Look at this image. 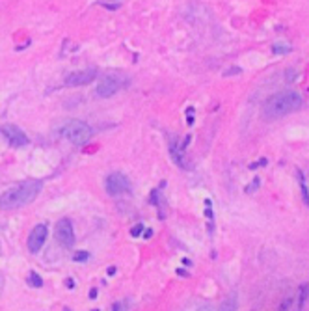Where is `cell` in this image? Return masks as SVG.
Returning <instances> with one entry per match:
<instances>
[{"label": "cell", "mask_w": 309, "mask_h": 311, "mask_svg": "<svg viewBox=\"0 0 309 311\" xmlns=\"http://www.w3.org/2000/svg\"><path fill=\"white\" fill-rule=\"evenodd\" d=\"M303 101L300 93L292 92V90H285V92L274 93V95H270V97L266 99L261 114H263L265 121H276V119H281V117L300 110Z\"/></svg>", "instance_id": "1"}, {"label": "cell", "mask_w": 309, "mask_h": 311, "mask_svg": "<svg viewBox=\"0 0 309 311\" xmlns=\"http://www.w3.org/2000/svg\"><path fill=\"white\" fill-rule=\"evenodd\" d=\"M41 181H25L19 183L0 196V205L2 207H21L26 203H32L41 192Z\"/></svg>", "instance_id": "2"}, {"label": "cell", "mask_w": 309, "mask_h": 311, "mask_svg": "<svg viewBox=\"0 0 309 311\" xmlns=\"http://www.w3.org/2000/svg\"><path fill=\"white\" fill-rule=\"evenodd\" d=\"M60 136L63 140L71 142V144H76V146H84L88 142L92 140L93 131L88 123L81 121V119H71L60 129Z\"/></svg>", "instance_id": "3"}, {"label": "cell", "mask_w": 309, "mask_h": 311, "mask_svg": "<svg viewBox=\"0 0 309 311\" xmlns=\"http://www.w3.org/2000/svg\"><path fill=\"white\" fill-rule=\"evenodd\" d=\"M106 192L110 196H125L130 192V181L129 177L123 175V173H110V175L106 177Z\"/></svg>", "instance_id": "4"}, {"label": "cell", "mask_w": 309, "mask_h": 311, "mask_svg": "<svg viewBox=\"0 0 309 311\" xmlns=\"http://www.w3.org/2000/svg\"><path fill=\"white\" fill-rule=\"evenodd\" d=\"M54 237L56 240L63 246H67L71 248L74 244V229H73V224H71V220L69 218H62L54 227Z\"/></svg>", "instance_id": "5"}, {"label": "cell", "mask_w": 309, "mask_h": 311, "mask_svg": "<svg viewBox=\"0 0 309 311\" xmlns=\"http://www.w3.org/2000/svg\"><path fill=\"white\" fill-rule=\"evenodd\" d=\"M121 86L123 84H121V77H119V75H108V77H105V79L97 84L95 93H97L99 97H112L114 93L119 92Z\"/></svg>", "instance_id": "6"}, {"label": "cell", "mask_w": 309, "mask_h": 311, "mask_svg": "<svg viewBox=\"0 0 309 311\" xmlns=\"http://www.w3.org/2000/svg\"><path fill=\"white\" fill-rule=\"evenodd\" d=\"M0 133L4 135V138H6L8 144L12 147H25L28 144V136L17 125H2Z\"/></svg>", "instance_id": "7"}, {"label": "cell", "mask_w": 309, "mask_h": 311, "mask_svg": "<svg viewBox=\"0 0 309 311\" xmlns=\"http://www.w3.org/2000/svg\"><path fill=\"white\" fill-rule=\"evenodd\" d=\"M47 233H49V229L43 224H39V226L32 229V233L28 235V250H30V254H39V250L43 248L45 240H47Z\"/></svg>", "instance_id": "8"}, {"label": "cell", "mask_w": 309, "mask_h": 311, "mask_svg": "<svg viewBox=\"0 0 309 311\" xmlns=\"http://www.w3.org/2000/svg\"><path fill=\"white\" fill-rule=\"evenodd\" d=\"M97 79V69H82L76 73H71L65 77V86H86Z\"/></svg>", "instance_id": "9"}, {"label": "cell", "mask_w": 309, "mask_h": 311, "mask_svg": "<svg viewBox=\"0 0 309 311\" xmlns=\"http://www.w3.org/2000/svg\"><path fill=\"white\" fill-rule=\"evenodd\" d=\"M28 285L39 289V287L43 285V280L39 278V274H36V272H30V274H28Z\"/></svg>", "instance_id": "10"}, {"label": "cell", "mask_w": 309, "mask_h": 311, "mask_svg": "<svg viewBox=\"0 0 309 311\" xmlns=\"http://www.w3.org/2000/svg\"><path fill=\"white\" fill-rule=\"evenodd\" d=\"M298 179H300V183H302V196H303V202H305V205L309 207V194H307V184H305V177H303V173L300 171L298 173Z\"/></svg>", "instance_id": "11"}, {"label": "cell", "mask_w": 309, "mask_h": 311, "mask_svg": "<svg viewBox=\"0 0 309 311\" xmlns=\"http://www.w3.org/2000/svg\"><path fill=\"white\" fill-rule=\"evenodd\" d=\"M73 259L76 263H84V261L90 259V254H88V252H76V254L73 256Z\"/></svg>", "instance_id": "12"}, {"label": "cell", "mask_w": 309, "mask_h": 311, "mask_svg": "<svg viewBox=\"0 0 309 311\" xmlns=\"http://www.w3.org/2000/svg\"><path fill=\"white\" fill-rule=\"evenodd\" d=\"M289 50H291L289 45H274V52L276 54H283V52H289Z\"/></svg>", "instance_id": "13"}, {"label": "cell", "mask_w": 309, "mask_h": 311, "mask_svg": "<svg viewBox=\"0 0 309 311\" xmlns=\"http://www.w3.org/2000/svg\"><path fill=\"white\" fill-rule=\"evenodd\" d=\"M143 229V226L142 224H138L136 227H132V237H138V235H140V231H142Z\"/></svg>", "instance_id": "14"}, {"label": "cell", "mask_w": 309, "mask_h": 311, "mask_svg": "<svg viewBox=\"0 0 309 311\" xmlns=\"http://www.w3.org/2000/svg\"><path fill=\"white\" fill-rule=\"evenodd\" d=\"M151 233H153V231H151V229H145V233H143V237L149 238V237H151Z\"/></svg>", "instance_id": "15"}]
</instances>
